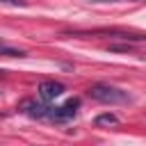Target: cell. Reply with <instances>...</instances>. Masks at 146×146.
<instances>
[{
	"instance_id": "6da1fadb",
	"label": "cell",
	"mask_w": 146,
	"mask_h": 146,
	"mask_svg": "<svg viewBox=\"0 0 146 146\" xmlns=\"http://www.w3.org/2000/svg\"><path fill=\"white\" fill-rule=\"evenodd\" d=\"M87 94H89V98H94V100H98L103 105H119V103H128L130 100L128 91H123L119 87H112V84H103V82L89 87Z\"/></svg>"
},
{
	"instance_id": "7a4b0ae2",
	"label": "cell",
	"mask_w": 146,
	"mask_h": 146,
	"mask_svg": "<svg viewBox=\"0 0 146 146\" xmlns=\"http://www.w3.org/2000/svg\"><path fill=\"white\" fill-rule=\"evenodd\" d=\"M78 107H80V98H71V100H66V103L59 105V107H50V112H48V121H55V123L68 121V119L75 116Z\"/></svg>"
},
{
	"instance_id": "3957f363",
	"label": "cell",
	"mask_w": 146,
	"mask_h": 146,
	"mask_svg": "<svg viewBox=\"0 0 146 146\" xmlns=\"http://www.w3.org/2000/svg\"><path fill=\"white\" fill-rule=\"evenodd\" d=\"M64 91H66V87H64L62 82H57V80H43V82L39 84V96H41L43 100H55V98H59Z\"/></svg>"
},
{
	"instance_id": "277c9868",
	"label": "cell",
	"mask_w": 146,
	"mask_h": 146,
	"mask_svg": "<svg viewBox=\"0 0 146 146\" xmlns=\"http://www.w3.org/2000/svg\"><path fill=\"white\" fill-rule=\"evenodd\" d=\"M27 116H32V119H48V112H50V107L48 105H41V103H32V105H27Z\"/></svg>"
},
{
	"instance_id": "5b68a950",
	"label": "cell",
	"mask_w": 146,
	"mask_h": 146,
	"mask_svg": "<svg viewBox=\"0 0 146 146\" xmlns=\"http://www.w3.org/2000/svg\"><path fill=\"white\" fill-rule=\"evenodd\" d=\"M98 128H110V125H116L119 123V116L116 114H112V112H103V114H98L96 116V121H94Z\"/></svg>"
},
{
	"instance_id": "8992f818",
	"label": "cell",
	"mask_w": 146,
	"mask_h": 146,
	"mask_svg": "<svg viewBox=\"0 0 146 146\" xmlns=\"http://www.w3.org/2000/svg\"><path fill=\"white\" fill-rule=\"evenodd\" d=\"M0 55H7V57H23L25 52H23V50H16V48L5 46V43H2V39H0Z\"/></svg>"
},
{
	"instance_id": "52a82bcc",
	"label": "cell",
	"mask_w": 146,
	"mask_h": 146,
	"mask_svg": "<svg viewBox=\"0 0 146 146\" xmlns=\"http://www.w3.org/2000/svg\"><path fill=\"white\" fill-rule=\"evenodd\" d=\"M5 5H14V7H25V0H0Z\"/></svg>"
},
{
	"instance_id": "ba28073f",
	"label": "cell",
	"mask_w": 146,
	"mask_h": 146,
	"mask_svg": "<svg viewBox=\"0 0 146 146\" xmlns=\"http://www.w3.org/2000/svg\"><path fill=\"white\" fill-rule=\"evenodd\" d=\"M91 2H114V0H91Z\"/></svg>"
}]
</instances>
